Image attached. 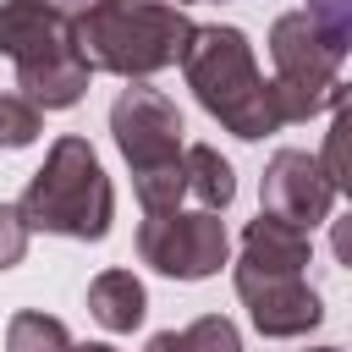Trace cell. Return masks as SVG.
Here are the masks:
<instances>
[{
    "label": "cell",
    "instance_id": "1",
    "mask_svg": "<svg viewBox=\"0 0 352 352\" xmlns=\"http://www.w3.org/2000/svg\"><path fill=\"white\" fill-rule=\"evenodd\" d=\"M182 72H187V88L198 94V104L236 138H270L286 126L280 104H275V88L258 77V60H253V44L242 28H198L187 55H182Z\"/></svg>",
    "mask_w": 352,
    "mask_h": 352
},
{
    "label": "cell",
    "instance_id": "2",
    "mask_svg": "<svg viewBox=\"0 0 352 352\" xmlns=\"http://www.w3.org/2000/svg\"><path fill=\"white\" fill-rule=\"evenodd\" d=\"M192 16L165 0H99L77 16V50L94 72L116 77H154L176 66L192 44Z\"/></svg>",
    "mask_w": 352,
    "mask_h": 352
},
{
    "label": "cell",
    "instance_id": "3",
    "mask_svg": "<svg viewBox=\"0 0 352 352\" xmlns=\"http://www.w3.org/2000/svg\"><path fill=\"white\" fill-rule=\"evenodd\" d=\"M16 209H22L28 231L99 242V236H110V220H116V187H110L99 154L88 148V138H55L44 165L28 176V192Z\"/></svg>",
    "mask_w": 352,
    "mask_h": 352
},
{
    "label": "cell",
    "instance_id": "4",
    "mask_svg": "<svg viewBox=\"0 0 352 352\" xmlns=\"http://www.w3.org/2000/svg\"><path fill=\"white\" fill-rule=\"evenodd\" d=\"M346 50L352 44L341 38V28H330L319 11L275 16V28H270V60H275L270 88H275V104H280L286 126L308 121V116H319L330 104V94L341 88L336 72H341Z\"/></svg>",
    "mask_w": 352,
    "mask_h": 352
},
{
    "label": "cell",
    "instance_id": "5",
    "mask_svg": "<svg viewBox=\"0 0 352 352\" xmlns=\"http://www.w3.org/2000/svg\"><path fill=\"white\" fill-rule=\"evenodd\" d=\"M138 253L148 270L170 280H209L231 258V236H226V220H214L209 209H192V214L170 209L138 226Z\"/></svg>",
    "mask_w": 352,
    "mask_h": 352
},
{
    "label": "cell",
    "instance_id": "6",
    "mask_svg": "<svg viewBox=\"0 0 352 352\" xmlns=\"http://www.w3.org/2000/svg\"><path fill=\"white\" fill-rule=\"evenodd\" d=\"M110 132H116V148L126 154L132 176H148V170H170L187 160L182 148V116L176 104L160 94V88H121L116 104H110Z\"/></svg>",
    "mask_w": 352,
    "mask_h": 352
},
{
    "label": "cell",
    "instance_id": "7",
    "mask_svg": "<svg viewBox=\"0 0 352 352\" xmlns=\"http://www.w3.org/2000/svg\"><path fill=\"white\" fill-rule=\"evenodd\" d=\"M236 297L258 336H302L324 319V302L314 286H302V275H270V270L236 264Z\"/></svg>",
    "mask_w": 352,
    "mask_h": 352
},
{
    "label": "cell",
    "instance_id": "8",
    "mask_svg": "<svg viewBox=\"0 0 352 352\" xmlns=\"http://www.w3.org/2000/svg\"><path fill=\"white\" fill-rule=\"evenodd\" d=\"M258 192H264V209L270 214H280V220H292L302 231L319 226V220H330V204H336V187H330L319 154H308V148H280L264 165Z\"/></svg>",
    "mask_w": 352,
    "mask_h": 352
},
{
    "label": "cell",
    "instance_id": "9",
    "mask_svg": "<svg viewBox=\"0 0 352 352\" xmlns=\"http://www.w3.org/2000/svg\"><path fill=\"white\" fill-rule=\"evenodd\" d=\"M0 55L16 72L77 55V22L60 16L50 0H0Z\"/></svg>",
    "mask_w": 352,
    "mask_h": 352
},
{
    "label": "cell",
    "instance_id": "10",
    "mask_svg": "<svg viewBox=\"0 0 352 352\" xmlns=\"http://www.w3.org/2000/svg\"><path fill=\"white\" fill-rule=\"evenodd\" d=\"M242 264L270 270V275H302V264H314V242L302 226L258 209V220H248L242 231Z\"/></svg>",
    "mask_w": 352,
    "mask_h": 352
},
{
    "label": "cell",
    "instance_id": "11",
    "mask_svg": "<svg viewBox=\"0 0 352 352\" xmlns=\"http://www.w3.org/2000/svg\"><path fill=\"white\" fill-rule=\"evenodd\" d=\"M88 314H94L110 336L138 330L143 314H148V292H143V280H138L132 270H104V275L88 280Z\"/></svg>",
    "mask_w": 352,
    "mask_h": 352
},
{
    "label": "cell",
    "instance_id": "12",
    "mask_svg": "<svg viewBox=\"0 0 352 352\" xmlns=\"http://www.w3.org/2000/svg\"><path fill=\"white\" fill-rule=\"evenodd\" d=\"M88 60H82V50L77 55H60V60H44V66H33V72H16V88L38 104V110H72L82 94H88Z\"/></svg>",
    "mask_w": 352,
    "mask_h": 352
},
{
    "label": "cell",
    "instance_id": "13",
    "mask_svg": "<svg viewBox=\"0 0 352 352\" xmlns=\"http://www.w3.org/2000/svg\"><path fill=\"white\" fill-rule=\"evenodd\" d=\"M330 110H336V116H330V132H324L319 165H324L330 187L352 198V82H341V88L330 94Z\"/></svg>",
    "mask_w": 352,
    "mask_h": 352
},
{
    "label": "cell",
    "instance_id": "14",
    "mask_svg": "<svg viewBox=\"0 0 352 352\" xmlns=\"http://www.w3.org/2000/svg\"><path fill=\"white\" fill-rule=\"evenodd\" d=\"M187 192H192L209 214L236 198V176H231V165L220 160V148H209V143H192V148H187Z\"/></svg>",
    "mask_w": 352,
    "mask_h": 352
},
{
    "label": "cell",
    "instance_id": "15",
    "mask_svg": "<svg viewBox=\"0 0 352 352\" xmlns=\"http://www.w3.org/2000/svg\"><path fill=\"white\" fill-rule=\"evenodd\" d=\"M6 352H77V346H72V330L60 319H50L38 308H22L6 324Z\"/></svg>",
    "mask_w": 352,
    "mask_h": 352
},
{
    "label": "cell",
    "instance_id": "16",
    "mask_svg": "<svg viewBox=\"0 0 352 352\" xmlns=\"http://www.w3.org/2000/svg\"><path fill=\"white\" fill-rule=\"evenodd\" d=\"M44 132V110L28 94H0V148H28Z\"/></svg>",
    "mask_w": 352,
    "mask_h": 352
},
{
    "label": "cell",
    "instance_id": "17",
    "mask_svg": "<svg viewBox=\"0 0 352 352\" xmlns=\"http://www.w3.org/2000/svg\"><path fill=\"white\" fill-rule=\"evenodd\" d=\"M182 352H242V336L226 314H204L182 330Z\"/></svg>",
    "mask_w": 352,
    "mask_h": 352
},
{
    "label": "cell",
    "instance_id": "18",
    "mask_svg": "<svg viewBox=\"0 0 352 352\" xmlns=\"http://www.w3.org/2000/svg\"><path fill=\"white\" fill-rule=\"evenodd\" d=\"M28 253V220L16 204H0V270H16Z\"/></svg>",
    "mask_w": 352,
    "mask_h": 352
},
{
    "label": "cell",
    "instance_id": "19",
    "mask_svg": "<svg viewBox=\"0 0 352 352\" xmlns=\"http://www.w3.org/2000/svg\"><path fill=\"white\" fill-rule=\"evenodd\" d=\"M330 253L352 270V214H341V220H330Z\"/></svg>",
    "mask_w": 352,
    "mask_h": 352
},
{
    "label": "cell",
    "instance_id": "20",
    "mask_svg": "<svg viewBox=\"0 0 352 352\" xmlns=\"http://www.w3.org/2000/svg\"><path fill=\"white\" fill-rule=\"evenodd\" d=\"M50 6H55L60 16H72V22H77V16H88V11L99 6V0H50Z\"/></svg>",
    "mask_w": 352,
    "mask_h": 352
},
{
    "label": "cell",
    "instance_id": "21",
    "mask_svg": "<svg viewBox=\"0 0 352 352\" xmlns=\"http://www.w3.org/2000/svg\"><path fill=\"white\" fill-rule=\"evenodd\" d=\"M143 352H182V336H176V330H160V336H154Z\"/></svg>",
    "mask_w": 352,
    "mask_h": 352
},
{
    "label": "cell",
    "instance_id": "22",
    "mask_svg": "<svg viewBox=\"0 0 352 352\" xmlns=\"http://www.w3.org/2000/svg\"><path fill=\"white\" fill-rule=\"evenodd\" d=\"M77 352H116V346H104V341H88V346H77Z\"/></svg>",
    "mask_w": 352,
    "mask_h": 352
},
{
    "label": "cell",
    "instance_id": "23",
    "mask_svg": "<svg viewBox=\"0 0 352 352\" xmlns=\"http://www.w3.org/2000/svg\"><path fill=\"white\" fill-rule=\"evenodd\" d=\"M314 352H341V346H314Z\"/></svg>",
    "mask_w": 352,
    "mask_h": 352
}]
</instances>
